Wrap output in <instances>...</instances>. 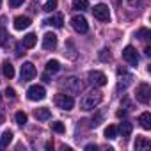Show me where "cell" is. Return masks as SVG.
<instances>
[{
	"instance_id": "1",
	"label": "cell",
	"mask_w": 151,
	"mask_h": 151,
	"mask_svg": "<svg viewBox=\"0 0 151 151\" xmlns=\"http://www.w3.org/2000/svg\"><path fill=\"white\" fill-rule=\"evenodd\" d=\"M101 100H103V96L100 91H91L89 94H86L80 100V109L82 110H93L94 107H98L101 103Z\"/></svg>"
},
{
	"instance_id": "2",
	"label": "cell",
	"mask_w": 151,
	"mask_h": 151,
	"mask_svg": "<svg viewBox=\"0 0 151 151\" xmlns=\"http://www.w3.org/2000/svg\"><path fill=\"white\" fill-rule=\"evenodd\" d=\"M60 87L66 89V93L75 94V93H80L82 91V82L77 77H66V78L60 80Z\"/></svg>"
},
{
	"instance_id": "3",
	"label": "cell",
	"mask_w": 151,
	"mask_h": 151,
	"mask_svg": "<svg viewBox=\"0 0 151 151\" xmlns=\"http://www.w3.org/2000/svg\"><path fill=\"white\" fill-rule=\"evenodd\" d=\"M53 103H55L57 109H60V110H71V109L75 107V100H73V96H71V94H64V93L55 94Z\"/></svg>"
},
{
	"instance_id": "4",
	"label": "cell",
	"mask_w": 151,
	"mask_h": 151,
	"mask_svg": "<svg viewBox=\"0 0 151 151\" xmlns=\"http://www.w3.org/2000/svg\"><path fill=\"white\" fill-rule=\"evenodd\" d=\"M45 96H46V89L43 86L36 84V86H30L27 89V98L30 101H41V100H45Z\"/></svg>"
},
{
	"instance_id": "5",
	"label": "cell",
	"mask_w": 151,
	"mask_h": 151,
	"mask_svg": "<svg viewBox=\"0 0 151 151\" xmlns=\"http://www.w3.org/2000/svg\"><path fill=\"white\" fill-rule=\"evenodd\" d=\"M71 27L77 30L78 34H86V32L89 30V23H87V20H86L82 14H75V16L71 18Z\"/></svg>"
},
{
	"instance_id": "6",
	"label": "cell",
	"mask_w": 151,
	"mask_h": 151,
	"mask_svg": "<svg viewBox=\"0 0 151 151\" xmlns=\"http://www.w3.org/2000/svg\"><path fill=\"white\" fill-rule=\"evenodd\" d=\"M93 16L100 22H109L110 20V11H109V6L105 4H96L93 7Z\"/></svg>"
},
{
	"instance_id": "7",
	"label": "cell",
	"mask_w": 151,
	"mask_h": 151,
	"mask_svg": "<svg viewBox=\"0 0 151 151\" xmlns=\"http://www.w3.org/2000/svg\"><path fill=\"white\" fill-rule=\"evenodd\" d=\"M135 96H137V101H140V103L147 105V103H149V100H151V87H149V84H140V86L137 87Z\"/></svg>"
},
{
	"instance_id": "8",
	"label": "cell",
	"mask_w": 151,
	"mask_h": 151,
	"mask_svg": "<svg viewBox=\"0 0 151 151\" xmlns=\"http://www.w3.org/2000/svg\"><path fill=\"white\" fill-rule=\"evenodd\" d=\"M87 78H89V82L93 84V86H98V87H103V86H107V75L103 73V71H89V75H87Z\"/></svg>"
},
{
	"instance_id": "9",
	"label": "cell",
	"mask_w": 151,
	"mask_h": 151,
	"mask_svg": "<svg viewBox=\"0 0 151 151\" xmlns=\"http://www.w3.org/2000/svg\"><path fill=\"white\" fill-rule=\"evenodd\" d=\"M36 66L32 62H23L22 66V71H20V77H22V82H29L36 77Z\"/></svg>"
},
{
	"instance_id": "10",
	"label": "cell",
	"mask_w": 151,
	"mask_h": 151,
	"mask_svg": "<svg viewBox=\"0 0 151 151\" xmlns=\"http://www.w3.org/2000/svg\"><path fill=\"white\" fill-rule=\"evenodd\" d=\"M123 59H124L130 66H137V64H139V53H137V50H135L133 46H126V48L123 50Z\"/></svg>"
},
{
	"instance_id": "11",
	"label": "cell",
	"mask_w": 151,
	"mask_h": 151,
	"mask_svg": "<svg viewBox=\"0 0 151 151\" xmlns=\"http://www.w3.org/2000/svg\"><path fill=\"white\" fill-rule=\"evenodd\" d=\"M43 48L45 50H55L57 48V36L52 32H46L43 36Z\"/></svg>"
},
{
	"instance_id": "12",
	"label": "cell",
	"mask_w": 151,
	"mask_h": 151,
	"mask_svg": "<svg viewBox=\"0 0 151 151\" xmlns=\"http://www.w3.org/2000/svg\"><path fill=\"white\" fill-rule=\"evenodd\" d=\"M30 27V18L29 16H16L14 18V29L16 30H23Z\"/></svg>"
},
{
	"instance_id": "13",
	"label": "cell",
	"mask_w": 151,
	"mask_h": 151,
	"mask_svg": "<svg viewBox=\"0 0 151 151\" xmlns=\"http://www.w3.org/2000/svg\"><path fill=\"white\" fill-rule=\"evenodd\" d=\"M34 117H36L37 121H48V119L52 117V112H50V109L41 107V109H36V110H34Z\"/></svg>"
},
{
	"instance_id": "14",
	"label": "cell",
	"mask_w": 151,
	"mask_h": 151,
	"mask_svg": "<svg viewBox=\"0 0 151 151\" xmlns=\"http://www.w3.org/2000/svg\"><path fill=\"white\" fill-rule=\"evenodd\" d=\"M45 23H46V25H52V27H55V29H62V25H64V16H62V14H53L52 18L45 20Z\"/></svg>"
},
{
	"instance_id": "15",
	"label": "cell",
	"mask_w": 151,
	"mask_h": 151,
	"mask_svg": "<svg viewBox=\"0 0 151 151\" xmlns=\"http://www.w3.org/2000/svg\"><path fill=\"white\" fill-rule=\"evenodd\" d=\"M11 140H13V132L11 130H6L2 133V137H0V149H6L11 144Z\"/></svg>"
},
{
	"instance_id": "16",
	"label": "cell",
	"mask_w": 151,
	"mask_h": 151,
	"mask_svg": "<svg viewBox=\"0 0 151 151\" xmlns=\"http://www.w3.org/2000/svg\"><path fill=\"white\" fill-rule=\"evenodd\" d=\"M139 123L144 130H151V114L149 112H142L139 116Z\"/></svg>"
},
{
	"instance_id": "17",
	"label": "cell",
	"mask_w": 151,
	"mask_h": 151,
	"mask_svg": "<svg viewBox=\"0 0 151 151\" xmlns=\"http://www.w3.org/2000/svg\"><path fill=\"white\" fill-rule=\"evenodd\" d=\"M2 73H4L6 78H13V77H14V66H13L9 60H6V62L2 64Z\"/></svg>"
},
{
	"instance_id": "18",
	"label": "cell",
	"mask_w": 151,
	"mask_h": 151,
	"mask_svg": "<svg viewBox=\"0 0 151 151\" xmlns=\"http://www.w3.org/2000/svg\"><path fill=\"white\" fill-rule=\"evenodd\" d=\"M36 43H37L36 34H27V36L23 37V41H22L23 48H34V46H36Z\"/></svg>"
},
{
	"instance_id": "19",
	"label": "cell",
	"mask_w": 151,
	"mask_h": 151,
	"mask_svg": "<svg viewBox=\"0 0 151 151\" xmlns=\"http://www.w3.org/2000/svg\"><path fill=\"white\" fill-rule=\"evenodd\" d=\"M117 132H119L123 137H130V135H132V123H128V121H123V123L117 126Z\"/></svg>"
},
{
	"instance_id": "20",
	"label": "cell",
	"mask_w": 151,
	"mask_h": 151,
	"mask_svg": "<svg viewBox=\"0 0 151 151\" xmlns=\"http://www.w3.org/2000/svg\"><path fill=\"white\" fill-rule=\"evenodd\" d=\"M45 69H46V73H57V71L60 69V62H59V60H55V59H52V60H48V62H46Z\"/></svg>"
},
{
	"instance_id": "21",
	"label": "cell",
	"mask_w": 151,
	"mask_h": 151,
	"mask_svg": "<svg viewBox=\"0 0 151 151\" xmlns=\"http://www.w3.org/2000/svg\"><path fill=\"white\" fill-rule=\"evenodd\" d=\"M133 147L139 151V149H147L149 147V142L144 139V137H140V135H137V140H135V144H133Z\"/></svg>"
},
{
	"instance_id": "22",
	"label": "cell",
	"mask_w": 151,
	"mask_h": 151,
	"mask_svg": "<svg viewBox=\"0 0 151 151\" xmlns=\"http://www.w3.org/2000/svg\"><path fill=\"white\" fill-rule=\"evenodd\" d=\"M87 7H89V0H73V9L86 11Z\"/></svg>"
},
{
	"instance_id": "23",
	"label": "cell",
	"mask_w": 151,
	"mask_h": 151,
	"mask_svg": "<svg viewBox=\"0 0 151 151\" xmlns=\"http://www.w3.org/2000/svg\"><path fill=\"white\" fill-rule=\"evenodd\" d=\"M105 137H107V139H116V137H117V126L109 124V126L105 128Z\"/></svg>"
},
{
	"instance_id": "24",
	"label": "cell",
	"mask_w": 151,
	"mask_h": 151,
	"mask_svg": "<svg viewBox=\"0 0 151 151\" xmlns=\"http://www.w3.org/2000/svg\"><path fill=\"white\" fill-rule=\"evenodd\" d=\"M135 36H137L139 39H149V37H151V32H149V29H139V30L135 32Z\"/></svg>"
},
{
	"instance_id": "25",
	"label": "cell",
	"mask_w": 151,
	"mask_h": 151,
	"mask_svg": "<svg viewBox=\"0 0 151 151\" xmlns=\"http://www.w3.org/2000/svg\"><path fill=\"white\" fill-rule=\"evenodd\" d=\"M52 130H53L55 133H64V132H66V126H64L60 121H55V123H52Z\"/></svg>"
},
{
	"instance_id": "26",
	"label": "cell",
	"mask_w": 151,
	"mask_h": 151,
	"mask_svg": "<svg viewBox=\"0 0 151 151\" xmlns=\"http://www.w3.org/2000/svg\"><path fill=\"white\" fill-rule=\"evenodd\" d=\"M7 39H9V34H7V30H6L4 27H0V46L7 45Z\"/></svg>"
},
{
	"instance_id": "27",
	"label": "cell",
	"mask_w": 151,
	"mask_h": 151,
	"mask_svg": "<svg viewBox=\"0 0 151 151\" xmlns=\"http://www.w3.org/2000/svg\"><path fill=\"white\" fill-rule=\"evenodd\" d=\"M14 119H16V123H18L20 126H23V124L27 123V114H25V112H16Z\"/></svg>"
},
{
	"instance_id": "28",
	"label": "cell",
	"mask_w": 151,
	"mask_h": 151,
	"mask_svg": "<svg viewBox=\"0 0 151 151\" xmlns=\"http://www.w3.org/2000/svg\"><path fill=\"white\" fill-rule=\"evenodd\" d=\"M55 7H57V0H48V2L45 4V7H43V11H46V13H52Z\"/></svg>"
},
{
	"instance_id": "29",
	"label": "cell",
	"mask_w": 151,
	"mask_h": 151,
	"mask_svg": "<svg viewBox=\"0 0 151 151\" xmlns=\"http://www.w3.org/2000/svg\"><path fill=\"white\" fill-rule=\"evenodd\" d=\"M6 96H7L9 100H14V98H16V93H14V89H13V87H7V89H6Z\"/></svg>"
},
{
	"instance_id": "30",
	"label": "cell",
	"mask_w": 151,
	"mask_h": 151,
	"mask_svg": "<svg viewBox=\"0 0 151 151\" xmlns=\"http://www.w3.org/2000/svg\"><path fill=\"white\" fill-rule=\"evenodd\" d=\"M100 59L101 60H110V53H109V50H101V53H100Z\"/></svg>"
},
{
	"instance_id": "31",
	"label": "cell",
	"mask_w": 151,
	"mask_h": 151,
	"mask_svg": "<svg viewBox=\"0 0 151 151\" xmlns=\"http://www.w3.org/2000/svg\"><path fill=\"white\" fill-rule=\"evenodd\" d=\"M23 2H25V0H9V6L11 7H20Z\"/></svg>"
},
{
	"instance_id": "32",
	"label": "cell",
	"mask_w": 151,
	"mask_h": 151,
	"mask_svg": "<svg viewBox=\"0 0 151 151\" xmlns=\"http://www.w3.org/2000/svg\"><path fill=\"white\" fill-rule=\"evenodd\" d=\"M96 147H98L96 144H87L86 146V151H96Z\"/></svg>"
},
{
	"instance_id": "33",
	"label": "cell",
	"mask_w": 151,
	"mask_h": 151,
	"mask_svg": "<svg viewBox=\"0 0 151 151\" xmlns=\"http://www.w3.org/2000/svg\"><path fill=\"white\" fill-rule=\"evenodd\" d=\"M41 80H43V82H52V80H50V75H48V73H45V75H43V77H41Z\"/></svg>"
},
{
	"instance_id": "34",
	"label": "cell",
	"mask_w": 151,
	"mask_h": 151,
	"mask_svg": "<svg viewBox=\"0 0 151 151\" xmlns=\"http://www.w3.org/2000/svg\"><path fill=\"white\" fill-rule=\"evenodd\" d=\"M22 50H23V45L20 43V45L16 46V55H22Z\"/></svg>"
},
{
	"instance_id": "35",
	"label": "cell",
	"mask_w": 151,
	"mask_h": 151,
	"mask_svg": "<svg viewBox=\"0 0 151 151\" xmlns=\"http://www.w3.org/2000/svg\"><path fill=\"white\" fill-rule=\"evenodd\" d=\"M45 147H46V149H53V142H46Z\"/></svg>"
},
{
	"instance_id": "36",
	"label": "cell",
	"mask_w": 151,
	"mask_h": 151,
	"mask_svg": "<svg viewBox=\"0 0 151 151\" xmlns=\"http://www.w3.org/2000/svg\"><path fill=\"white\" fill-rule=\"evenodd\" d=\"M124 114H126L124 110H117V117H124Z\"/></svg>"
},
{
	"instance_id": "37",
	"label": "cell",
	"mask_w": 151,
	"mask_h": 151,
	"mask_svg": "<svg viewBox=\"0 0 151 151\" xmlns=\"http://www.w3.org/2000/svg\"><path fill=\"white\" fill-rule=\"evenodd\" d=\"M0 123H4V114L0 112Z\"/></svg>"
},
{
	"instance_id": "38",
	"label": "cell",
	"mask_w": 151,
	"mask_h": 151,
	"mask_svg": "<svg viewBox=\"0 0 151 151\" xmlns=\"http://www.w3.org/2000/svg\"><path fill=\"white\" fill-rule=\"evenodd\" d=\"M0 101H2V94H0Z\"/></svg>"
},
{
	"instance_id": "39",
	"label": "cell",
	"mask_w": 151,
	"mask_h": 151,
	"mask_svg": "<svg viewBox=\"0 0 151 151\" xmlns=\"http://www.w3.org/2000/svg\"><path fill=\"white\" fill-rule=\"evenodd\" d=\"M0 6H2V0H0Z\"/></svg>"
}]
</instances>
